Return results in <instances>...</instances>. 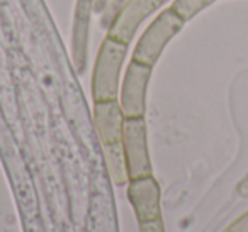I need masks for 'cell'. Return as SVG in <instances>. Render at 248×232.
Instances as JSON below:
<instances>
[{
  "mask_svg": "<svg viewBox=\"0 0 248 232\" xmlns=\"http://www.w3.org/2000/svg\"><path fill=\"white\" fill-rule=\"evenodd\" d=\"M140 231H141V232H165V231H163L162 218H155V220L140 222Z\"/></svg>",
  "mask_w": 248,
  "mask_h": 232,
  "instance_id": "cell-10",
  "label": "cell"
},
{
  "mask_svg": "<svg viewBox=\"0 0 248 232\" xmlns=\"http://www.w3.org/2000/svg\"><path fill=\"white\" fill-rule=\"evenodd\" d=\"M184 24L186 22L172 9L162 11V14L148 26V29L140 38L138 44L135 46L133 61L143 63V65L153 68V65H156L158 58L162 56L163 49L179 34L180 29L184 28Z\"/></svg>",
  "mask_w": 248,
  "mask_h": 232,
  "instance_id": "cell-2",
  "label": "cell"
},
{
  "mask_svg": "<svg viewBox=\"0 0 248 232\" xmlns=\"http://www.w3.org/2000/svg\"><path fill=\"white\" fill-rule=\"evenodd\" d=\"M123 2H124V0H116V4H114V11H112V15L116 14V12H117V9H119V4H123ZM110 19H112V17H110Z\"/></svg>",
  "mask_w": 248,
  "mask_h": 232,
  "instance_id": "cell-12",
  "label": "cell"
},
{
  "mask_svg": "<svg viewBox=\"0 0 248 232\" xmlns=\"http://www.w3.org/2000/svg\"><path fill=\"white\" fill-rule=\"evenodd\" d=\"M226 232H248V212L243 217L238 218L233 225H230V227L226 229Z\"/></svg>",
  "mask_w": 248,
  "mask_h": 232,
  "instance_id": "cell-11",
  "label": "cell"
},
{
  "mask_svg": "<svg viewBox=\"0 0 248 232\" xmlns=\"http://www.w3.org/2000/svg\"><path fill=\"white\" fill-rule=\"evenodd\" d=\"M216 0H175L172 4V11L182 19L184 22L190 21L196 17L199 12L207 9L211 4H214Z\"/></svg>",
  "mask_w": 248,
  "mask_h": 232,
  "instance_id": "cell-9",
  "label": "cell"
},
{
  "mask_svg": "<svg viewBox=\"0 0 248 232\" xmlns=\"http://www.w3.org/2000/svg\"><path fill=\"white\" fill-rule=\"evenodd\" d=\"M150 76H152V66H146L143 63L131 59L123 80L119 100L121 109H123L126 119H129V117H145L146 88H148Z\"/></svg>",
  "mask_w": 248,
  "mask_h": 232,
  "instance_id": "cell-4",
  "label": "cell"
},
{
  "mask_svg": "<svg viewBox=\"0 0 248 232\" xmlns=\"http://www.w3.org/2000/svg\"><path fill=\"white\" fill-rule=\"evenodd\" d=\"M162 4L163 0H128L112 15L107 36L129 46L140 24Z\"/></svg>",
  "mask_w": 248,
  "mask_h": 232,
  "instance_id": "cell-5",
  "label": "cell"
},
{
  "mask_svg": "<svg viewBox=\"0 0 248 232\" xmlns=\"http://www.w3.org/2000/svg\"><path fill=\"white\" fill-rule=\"evenodd\" d=\"M124 112L119 100H97L93 103V124L102 146H110L123 141Z\"/></svg>",
  "mask_w": 248,
  "mask_h": 232,
  "instance_id": "cell-7",
  "label": "cell"
},
{
  "mask_svg": "<svg viewBox=\"0 0 248 232\" xmlns=\"http://www.w3.org/2000/svg\"><path fill=\"white\" fill-rule=\"evenodd\" d=\"M128 53V44L107 36L97 53L93 66L92 95L97 100H116L119 95V75L121 66Z\"/></svg>",
  "mask_w": 248,
  "mask_h": 232,
  "instance_id": "cell-1",
  "label": "cell"
},
{
  "mask_svg": "<svg viewBox=\"0 0 248 232\" xmlns=\"http://www.w3.org/2000/svg\"><path fill=\"white\" fill-rule=\"evenodd\" d=\"M123 149L129 180L152 174L148 153V132L145 117H129L123 127Z\"/></svg>",
  "mask_w": 248,
  "mask_h": 232,
  "instance_id": "cell-3",
  "label": "cell"
},
{
  "mask_svg": "<svg viewBox=\"0 0 248 232\" xmlns=\"http://www.w3.org/2000/svg\"><path fill=\"white\" fill-rule=\"evenodd\" d=\"M247 181H248V178H247Z\"/></svg>",
  "mask_w": 248,
  "mask_h": 232,
  "instance_id": "cell-14",
  "label": "cell"
},
{
  "mask_svg": "<svg viewBox=\"0 0 248 232\" xmlns=\"http://www.w3.org/2000/svg\"><path fill=\"white\" fill-rule=\"evenodd\" d=\"M128 197L133 208H135L138 222L162 218V212H160V187L152 174L129 180Z\"/></svg>",
  "mask_w": 248,
  "mask_h": 232,
  "instance_id": "cell-6",
  "label": "cell"
},
{
  "mask_svg": "<svg viewBox=\"0 0 248 232\" xmlns=\"http://www.w3.org/2000/svg\"><path fill=\"white\" fill-rule=\"evenodd\" d=\"M106 147V161H107V168H109V174L114 180L116 185H124L129 181L128 176V168H126V158H124V149H123V143L117 144H110V146H104Z\"/></svg>",
  "mask_w": 248,
  "mask_h": 232,
  "instance_id": "cell-8",
  "label": "cell"
},
{
  "mask_svg": "<svg viewBox=\"0 0 248 232\" xmlns=\"http://www.w3.org/2000/svg\"><path fill=\"white\" fill-rule=\"evenodd\" d=\"M163 2H167V0H163Z\"/></svg>",
  "mask_w": 248,
  "mask_h": 232,
  "instance_id": "cell-13",
  "label": "cell"
}]
</instances>
